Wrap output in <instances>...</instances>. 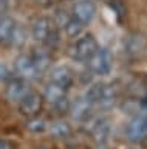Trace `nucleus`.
<instances>
[{
    "label": "nucleus",
    "mask_w": 147,
    "mask_h": 149,
    "mask_svg": "<svg viewBox=\"0 0 147 149\" xmlns=\"http://www.w3.org/2000/svg\"><path fill=\"white\" fill-rule=\"evenodd\" d=\"M85 100L90 104H99L102 107H110L116 100V88L112 84L96 82L88 87Z\"/></svg>",
    "instance_id": "nucleus-1"
},
{
    "label": "nucleus",
    "mask_w": 147,
    "mask_h": 149,
    "mask_svg": "<svg viewBox=\"0 0 147 149\" xmlns=\"http://www.w3.org/2000/svg\"><path fill=\"white\" fill-rule=\"evenodd\" d=\"M99 44L93 34H84L70 47V56L77 62H85L96 53Z\"/></svg>",
    "instance_id": "nucleus-2"
},
{
    "label": "nucleus",
    "mask_w": 147,
    "mask_h": 149,
    "mask_svg": "<svg viewBox=\"0 0 147 149\" xmlns=\"http://www.w3.org/2000/svg\"><path fill=\"white\" fill-rule=\"evenodd\" d=\"M88 67L90 72L98 74V76H105L112 72L113 67V54L108 48H99L96 50V53L88 59Z\"/></svg>",
    "instance_id": "nucleus-3"
},
{
    "label": "nucleus",
    "mask_w": 147,
    "mask_h": 149,
    "mask_svg": "<svg viewBox=\"0 0 147 149\" xmlns=\"http://www.w3.org/2000/svg\"><path fill=\"white\" fill-rule=\"evenodd\" d=\"M42 104H43V100H42V95L36 92H30L23 100L19 101V112L22 115L28 116H37V113L42 110Z\"/></svg>",
    "instance_id": "nucleus-4"
},
{
    "label": "nucleus",
    "mask_w": 147,
    "mask_h": 149,
    "mask_svg": "<svg viewBox=\"0 0 147 149\" xmlns=\"http://www.w3.org/2000/svg\"><path fill=\"white\" fill-rule=\"evenodd\" d=\"M30 92L31 90H30V86H28V82H26V79L12 78L8 81V86L5 88V96L12 102H19L20 100H23Z\"/></svg>",
    "instance_id": "nucleus-5"
},
{
    "label": "nucleus",
    "mask_w": 147,
    "mask_h": 149,
    "mask_svg": "<svg viewBox=\"0 0 147 149\" xmlns=\"http://www.w3.org/2000/svg\"><path fill=\"white\" fill-rule=\"evenodd\" d=\"M50 81L68 90L71 87V84L75 82V72L68 65H57V67H54L51 70Z\"/></svg>",
    "instance_id": "nucleus-6"
},
{
    "label": "nucleus",
    "mask_w": 147,
    "mask_h": 149,
    "mask_svg": "<svg viewBox=\"0 0 147 149\" xmlns=\"http://www.w3.org/2000/svg\"><path fill=\"white\" fill-rule=\"evenodd\" d=\"M95 16H96V6L90 0H79L73 6V17L82 22L84 25L90 23L95 19Z\"/></svg>",
    "instance_id": "nucleus-7"
},
{
    "label": "nucleus",
    "mask_w": 147,
    "mask_h": 149,
    "mask_svg": "<svg viewBox=\"0 0 147 149\" xmlns=\"http://www.w3.org/2000/svg\"><path fill=\"white\" fill-rule=\"evenodd\" d=\"M14 68H16V73L20 74L22 79H34V78L39 76V73H37V70H36L30 54L17 56L16 61H14Z\"/></svg>",
    "instance_id": "nucleus-8"
},
{
    "label": "nucleus",
    "mask_w": 147,
    "mask_h": 149,
    "mask_svg": "<svg viewBox=\"0 0 147 149\" xmlns=\"http://www.w3.org/2000/svg\"><path fill=\"white\" fill-rule=\"evenodd\" d=\"M146 137H147V124L144 115H138L127 126V138L133 143H138L142 141Z\"/></svg>",
    "instance_id": "nucleus-9"
},
{
    "label": "nucleus",
    "mask_w": 147,
    "mask_h": 149,
    "mask_svg": "<svg viewBox=\"0 0 147 149\" xmlns=\"http://www.w3.org/2000/svg\"><path fill=\"white\" fill-rule=\"evenodd\" d=\"M51 20L47 16H39L36 17L31 23V36L37 42H45L47 37L51 33Z\"/></svg>",
    "instance_id": "nucleus-10"
},
{
    "label": "nucleus",
    "mask_w": 147,
    "mask_h": 149,
    "mask_svg": "<svg viewBox=\"0 0 147 149\" xmlns=\"http://www.w3.org/2000/svg\"><path fill=\"white\" fill-rule=\"evenodd\" d=\"M110 130H112V126H110L108 120L105 118H101V120H96L95 124L91 126V138L96 144L102 146V144L107 143V140L110 137Z\"/></svg>",
    "instance_id": "nucleus-11"
},
{
    "label": "nucleus",
    "mask_w": 147,
    "mask_h": 149,
    "mask_svg": "<svg viewBox=\"0 0 147 149\" xmlns=\"http://www.w3.org/2000/svg\"><path fill=\"white\" fill-rule=\"evenodd\" d=\"M91 106L93 104H90L84 98V100H79L75 104H71L68 112L71 113L73 120L79 121V123H85V121H88L91 118Z\"/></svg>",
    "instance_id": "nucleus-12"
},
{
    "label": "nucleus",
    "mask_w": 147,
    "mask_h": 149,
    "mask_svg": "<svg viewBox=\"0 0 147 149\" xmlns=\"http://www.w3.org/2000/svg\"><path fill=\"white\" fill-rule=\"evenodd\" d=\"M147 47V40L144 36L141 34H133L128 36L126 40H124V51L127 54H138L141 51H144Z\"/></svg>",
    "instance_id": "nucleus-13"
},
{
    "label": "nucleus",
    "mask_w": 147,
    "mask_h": 149,
    "mask_svg": "<svg viewBox=\"0 0 147 149\" xmlns=\"http://www.w3.org/2000/svg\"><path fill=\"white\" fill-rule=\"evenodd\" d=\"M31 56V61H33L36 70H37V73H43L47 72L50 68V65H51V56L47 50H36Z\"/></svg>",
    "instance_id": "nucleus-14"
},
{
    "label": "nucleus",
    "mask_w": 147,
    "mask_h": 149,
    "mask_svg": "<svg viewBox=\"0 0 147 149\" xmlns=\"http://www.w3.org/2000/svg\"><path fill=\"white\" fill-rule=\"evenodd\" d=\"M50 132H51V135L54 138L63 140V138L71 137L73 129L67 121H56V123H53L51 126H50Z\"/></svg>",
    "instance_id": "nucleus-15"
},
{
    "label": "nucleus",
    "mask_w": 147,
    "mask_h": 149,
    "mask_svg": "<svg viewBox=\"0 0 147 149\" xmlns=\"http://www.w3.org/2000/svg\"><path fill=\"white\" fill-rule=\"evenodd\" d=\"M63 96H67V90L63 87L57 86V84H54L51 81L47 84V87H45V98H47L51 104L56 102V101H59Z\"/></svg>",
    "instance_id": "nucleus-16"
},
{
    "label": "nucleus",
    "mask_w": 147,
    "mask_h": 149,
    "mask_svg": "<svg viewBox=\"0 0 147 149\" xmlns=\"http://www.w3.org/2000/svg\"><path fill=\"white\" fill-rule=\"evenodd\" d=\"M16 22L8 16H0V42H10Z\"/></svg>",
    "instance_id": "nucleus-17"
},
{
    "label": "nucleus",
    "mask_w": 147,
    "mask_h": 149,
    "mask_svg": "<svg viewBox=\"0 0 147 149\" xmlns=\"http://www.w3.org/2000/svg\"><path fill=\"white\" fill-rule=\"evenodd\" d=\"M25 127L26 130H30L33 134H42L48 129V123H47V120L39 118V116H31V118L26 120Z\"/></svg>",
    "instance_id": "nucleus-18"
},
{
    "label": "nucleus",
    "mask_w": 147,
    "mask_h": 149,
    "mask_svg": "<svg viewBox=\"0 0 147 149\" xmlns=\"http://www.w3.org/2000/svg\"><path fill=\"white\" fill-rule=\"evenodd\" d=\"M63 31H65V34L68 37H71V39H76V37H79L82 34V31H84V23L79 22L77 19L71 17L70 20L67 22V25L63 26Z\"/></svg>",
    "instance_id": "nucleus-19"
},
{
    "label": "nucleus",
    "mask_w": 147,
    "mask_h": 149,
    "mask_svg": "<svg viewBox=\"0 0 147 149\" xmlns=\"http://www.w3.org/2000/svg\"><path fill=\"white\" fill-rule=\"evenodd\" d=\"M25 37H26L25 30L20 25H17V23H16L14 30H12V33H11V37H10V44L14 45V47H22L25 44Z\"/></svg>",
    "instance_id": "nucleus-20"
},
{
    "label": "nucleus",
    "mask_w": 147,
    "mask_h": 149,
    "mask_svg": "<svg viewBox=\"0 0 147 149\" xmlns=\"http://www.w3.org/2000/svg\"><path fill=\"white\" fill-rule=\"evenodd\" d=\"M51 106L54 107V109H56V112H59V113H65V112L70 110L71 102H70V100H68V96H63V98H61L59 101L53 102Z\"/></svg>",
    "instance_id": "nucleus-21"
},
{
    "label": "nucleus",
    "mask_w": 147,
    "mask_h": 149,
    "mask_svg": "<svg viewBox=\"0 0 147 149\" xmlns=\"http://www.w3.org/2000/svg\"><path fill=\"white\" fill-rule=\"evenodd\" d=\"M70 16L65 13V11H57L56 16H54V25H56L57 28H61V30H63V26L67 25V22L70 20Z\"/></svg>",
    "instance_id": "nucleus-22"
},
{
    "label": "nucleus",
    "mask_w": 147,
    "mask_h": 149,
    "mask_svg": "<svg viewBox=\"0 0 147 149\" xmlns=\"http://www.w3.org/2000/svg\"><path fill=\"white\" fill-rule=\"evenodd\" d=\"M12 79V70L6 64L0 62V81H10Z\"/></svg>",
    "instance_id": "nucleus-23"
},
{
    "label": "nucleus",
    "mask_w": 147,
    "mask_h": 149,
    "mask_svg": "<svg viewBox=\"0 0 147 149\" xmlns=\"http://www.w3.org/2000/svg\"><path fill=\"white\" fill-rule=\"evenodd\" d=\"M0 149H14V146H12V143L10 140L0 138Z\"/></svg>",
    "instance_id": "nucleus-24"
},
{
    "label": "nucleus",
    "mask_w": 147,
    "mask_h": 149,
    "mask_svg": "<svg viewBox=\"0 0 147 149\" xmlns=\"http://www.w3.org/2000/svg\"><path fill=\"white\" fill-rule=\"evenodd\" d=\"M6 6H8V0H0V13L5 11Z\"/></svg>",
    "instance_id": "nucleus-25"
},
{
    "label": "nucleus",
    "mask_w": 147,
    "mask_h": 149,
    "mask_svg": "<svg viewBox=\"0 0 147 149\" xmlns=\"http://www.w3.org/2000/svg\"><path fill=\"white\" fill-rule=\"evenodd\" d=\"M144 120H146V124H147V113L144 115Z\"/></svg>",
    "instance_id": "nucleus-26"
},
{
    "label": "nucleus",
    "mask_w": 147,
    "mask_h": 149,
    "mask_svg": "<svg viewBox=\"0 0 147 149\" xmlns=\"http://www.w3.org/2000/svg\"><path fill=\"white\" fill-rule=\"evenodd\" d=\"M90 2H93V3H95V2H96V0H90Z\"/></svg>",
    "instance_id": "nucleus-27"
},
{
    "label": "nucleus",
    "mask_w": 147,
    "mask_h": 149,
    "mask_svg": "<svg viewBox=\"0 0 147 149\" xmlns=\"http://www.w3.org/2000/svg\"><path fill=\"white\" fill-rule=\"evenodd\" d=\"M39 149H47V148H39Z\"/></svg>",
    "instance_id": "nucleus-28"
}]
</instances>
